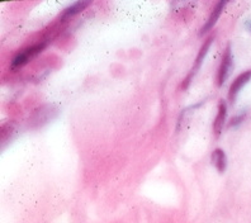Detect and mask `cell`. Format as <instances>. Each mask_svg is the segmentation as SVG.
<instances>
[{
    "mask_svg": "<svg viewBox=\"0 0 251 223\" xmlns=\"http://www.w3.org/2000/svg\"><path fill=\"white\" fill-rule=\"evenodd\" d=\"M212 164L215 165V168L217 169V172L221 173V174H224L226 172L227 168V157L226 153L222 149H216L213 152H212L211 156Z\"/></svg>",
    "mask_w": 251,
    "mask_h": 223,
    "instance_id": "obj_8",
    "label": "cell"
},
{
    "mask_svg": "<svg viewBox=\"0 0 251 223\" xmlns=\"http://www.w3.org/2000/svg\"><path fill=\"white\" fill-rule=\"evenodd\" d=\"M226 4H227V1H220V3L216 4V6L213 8V10H212V13H211V17H209L208 21L205 22V25H203V28L201 29V33H199V36H204L205 33H208L212 28L215 27V25L217 23L218 18H220L221 14H222V10H224V8L226 6Z\"/></svg>",
    "mask_w": 251,
    "mask_h": 223,
    "instance_id": "obj_5",
    "label": "cell"
},
{
    "mask_svg": "<svg viewBox=\"0 0 251 223\" xmlns=\"http://www.w3.org/2000/svg\"><path fill=\"white\" fill-rule=\"evenodd\" d=\"M251 80V70H246L242 74H240L239 76L233 80V83L231 84L230 90H228V100L230 103H233L236 100V97L241 92V89L246 85Z\"/></svg>",
    "mask_w": 251,
    "mask_h": 223,
    "instance_id": "obj_4",
    "label": "cell"
},
{
    "mask_svg": "<svg viewBox=\"0 0 251 223\" xmlns=\"http://www.w3.org/2000/svg\"><path fill=\"white\" fill-rule=\"evenodd\" d=\"M245 27L248 28L249 31L251 32V21H248V22H246V23H245Z\"/></svg>",
    "mask_w": 251,
    "mask_h": 223,
    "instance_id": "obj_10",
    "label": "cell"
},
{
    "mask_svg": "<svg viewBox=\"0 0 251 223\" xmlns=\"http://www.w3.org/2000/svg\"><path fill=\"white\" fill-rule=\"evenodd\" d=\"M233 69V58H232V51H231V46L228 45L224 53V57H222V62H221V66L218 69L217 73V86H222L225 84V81L227 80V77L230 76L231 71Z\"/></svg>",
    "mask_w": 251,
    "mask_h": 223,
    "instance_id": "obj_2",
    "label": "cell"
},
{
    "mask_svg": "<svg viewBox=\"0 0 251 223\" xmlns=\"http://www.w3.org/2000/svg\"><path fill=\"white\" fill-rule=\"evenodd\" d=\"M90 4H92L90 1H76V3L71 4L70 6H68V8L62 12V14L60 16V19H61V21H66V19L71 18V17L76 16V14L83 12L85 8H88Z\"/></svg>",
    "mask_w": 251,
    "mask_h": 223,
    "instance_id": "obj_7",
    "label": "cell"
},
{
    "mask_svg": "<svg viewBox=\"0 0 251 223\" xmlns=\"http://www.w3.org/2000/svg\"><path fill=\"white\" fill-rule=\"evenodd\" d=\"M47 43L46 42H42V43H38V45H34V46L28 47V49L23 50L22 52H19L18 55L16 57L13 58L12 61V68H21L23 65L28 64V62L31 61L32 58L34 56H37L40 52H42V50L46 47Z\"/></svg>",
    "mask_w": 251,
    "mask_h": 223,
    "instance_id": "obj_1",
    "label": "cell"
},
{
    "mask_svg": "<svg viewBox=\"0 0 251 223\" xmlns=\"http://www.w3.org/2000/svg\"><path fill=\"white\" fill-rule=\"evenodd\" d=\"M245 118H246V112H242V113H240L239 116L233 117L232 120H231V122L228 123V127H236V125L241 124Z\"/></svg>",
    "mask_w": 251,
    "mask_h": 223,
    "instance_id": "obj_9",
    "label": "cell"
},
{
    "mask_svg": "<svg viewBox=\"0 0 251 223\" xmlns=\"http://www.w3.org/2000/svg\"><path fill=\"white\" fill-rule=\"evenodd\" d=\"M226 116H227V105L226 101L221 100L220 107H218V113L216 116L215 123H213V131H215V135L220 136L222 128H224L225 122H226Z\"/></svg>",
    "mask_w": 251,
    "mask_h": 223,
    "instance_id": "obj_6",
    "label": "cell"
},
{
    "mask_svg": "<svg viewBox=\"0 0 251 223\" xmlns=\"http://www.w3.org/2000/svg\"><path fill=\"white\" fill-rule=\"evenodd\" d=\"M212 42H213V37H209L208 40H207L204 43H203V46L201 47V50H199V51H198V56H197L196 61H194V66H193V69H192V73H190L189 75H188V76L185 77V79H184L183 85H181V88H183L184 90H185V89H187L188 86H189L190 81H192V79H193V76H194V74H196L197 70H198V69L201 68V65H202L203 60H204L205 56H207V53H208L209 49H211Z\"/></svg>",
    "mask_w": 251,
    "mask_h": 223,
    "instance_id": "obj_3",
    "label": "cell"
}]
</instances>
